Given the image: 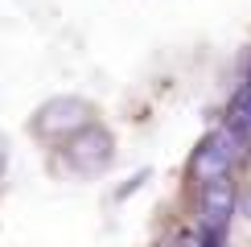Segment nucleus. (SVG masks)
<instances>
[{
  "label": "nucleus",
  "instance_id": "nucleus-1",
  "mask_svg": "<svg viewBox=\"0 0 251 247\" xmlns=\"http://www.w3.org/2000/svg\"><path fill=\"white\" fill-rule=\"evenodd\" d=\"M243 157V144H239V136L231 128H218L214 136H206L202 140V148L194 152V161H190V177L194 181H218V177H231V169H235V161Z\"/></svg>",
  "mask_w": 251,
  "mask_h": 247
},
{
  "label": "nucleus",
  "instance_id": "nucleus-2",
  "mask_svg": "<svg viewBox=\"0 0 251 247\" xmlns=\"http://www.w3.org/2000/svg\"><path fill=\"white\" fill-rule=\"evenodd\" d=\"M235 214V185L231 177H218V181H206L202 185V226H206V247L223 243V231Z\"/></svg>",
  "mask_w": 251,
  "mask_h": 247
},
{
  "label": "nucleus",
  "instance_id": "nucleus-3",
  "mask_svg": "<svg viewBox=\"0 0 251 247\" xmlns=\"http://www.w3.org/2000/svg\"><path fill=\"white\" fill-rule=\"evenodd\" d=\"M87 124H91V107L82 99H50L37 111V132L41 136H75Z\"/></svg>",
  "mask_w": 251,
  "mask_h": 247
},
{
  "label": "nucleus",
  "instance_id": "nucleus-4",
  "mask_svg": "<svg viewBox=\"0 0 251 247\" xmlns=\"http://www.w3.org/2000/svg\"><path fill=\"white\" fill-rule=\"evenodd\" d=\"M70 161L78 165L82 173H95V169H103V165L111 161V136L103 128H78L75 136H70Z\"/></svg>",
  "mask_w": 251,
  "mask_h": 247
},
{
  "label": "nucleus",
  "instance_id": "nucleus-5",
  "mask_svg": "<svg viewBox=\"0 0 251 247\" xmlns=\"http://www.w3.org/2000/svg\"><path fill=\"white\" fill-rule=\"evenodd\" d=\"M226 128H231L235 136H239V144H243V148L251 144V82L235 95L231 111H226Z\"/></svg>",
  "mask_w": 251,
  "mask_h": 247
},
{
  "label": "nucleus",
  "instance_id": "nucleus-6",
  "mask_svg": "<svg viewBox=\"0 0 251 247\" xmlns=\"http://www.w3.org/2000/svg\"><path fill=\"white\" fill-rule=\"evenodd\" d=\"M177 247H206V239H198V235H181Z\"/></svg>",
  "mask_w": 251,
  "mask_h": 247
}]
</instances>
